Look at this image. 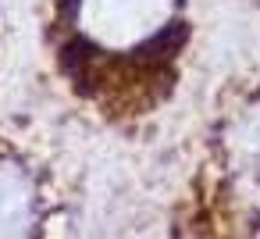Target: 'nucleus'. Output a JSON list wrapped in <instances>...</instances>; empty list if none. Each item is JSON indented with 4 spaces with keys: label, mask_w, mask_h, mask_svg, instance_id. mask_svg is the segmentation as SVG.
I'll return each mask as SVG.
<instances>
[{
    "label": "nucleus",
    "mask_w": 260,
    "mask_h": 239,
    "mask_svg": "<svg viewBox=\"0 0 260 239\" xmlns=\"http://www.w3.org/2000/svg\"><path fill=\"white\" fill-rule=\"evenodd\" d=\"M107 11H100V25H107L111 36H121L128 29H139V22H150L160 8V0H100Z\"/></svg>",
    "instance_id": "obj_1"
},
{
    "label": "nucleus",
    "mask_w": 260,
    "mask_h": 239,
    "mask_svg": "<svg viewBox=\"0 0 260 239\" xmlns=\"http://www.w3.org/2000/svg\"><path fill=\"white\" fill-rule=\"evenodd\" d=\"M29 214V189L15 175H0V228H15Z\"/></svg>",
    "instance_id": "obj_2"
}]
</instances>
